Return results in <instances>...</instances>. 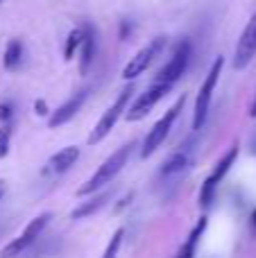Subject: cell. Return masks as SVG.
<instances>
[{"label": "cell", "instance_id": "16", "mask_svg": "<svg viewBox=\"0 0 256 258\" xmlns=\"http://www.w3.org/2000/svg\"><path fill=\"white\" fill-rule=\"evenodd\" d=\"M23 61V43L18 39H12L5 48V54H3V63L7 71H16Z\"/></svg>", "mask_w": 256, "mask_h": 258}, {"label": "cell", "instance_id": "2", "mask_svg": "<svg viewBox=\"0 0 256 258\" xmlns=\"http://www.w3.org/2000/svg\"><path fill=\"white\" fill-rule=\"evenodd\" d=\"M132 93H134V86L132 84L125 86V89L118 93V98L113 100V104L102 113V118L98 120V125L93 127V132H91V136H89V145H98L100 141H104V138L109 136V132L116 127L118 118L127 111V104H130V100H132Z\"/></svg>", "mask_w": 256, "mask_h": 258}, {"label": "cell", "instance_id": "6", "mask_svg": "<svg viewBox=\"0 0 256 258\" xmlns=\"http://www.w3.org/2000/svg\"><path fill=\"white\" fill-rule=\"evenodd\" d=\"M163 48H166V36H157V39H152L148 45H143V48L125 63V68H122V80H136L139 75H143L150 68V63L163 52Z\"/></svg>", "mask_w": 256, "mask_h": 258}, {"label": "cell", "instance_id": "13", "mask_svg": "<svg viewBox=\"0 0 256 258\" xmlns=\"http://www.w3.org/2000/svg\"><path fill=\"white\" fill-rule=\"evenodd\" d=\"M77 159H80V147L68 145V147H63V150H59L57 154L50 156L48 170L50 172H66V170H71L73 165H75Z\"/></svg>", "mask_w": 256, "mask_h": 258}, {"label": "cell", "instance_id": "9", "mask_svg": "<svg viewBox=\"0 0 256 258\" xmlns=\"http://www.w3.org/2000/svg\"><path fill=\"white\" fill-rule=\"evenodd\" d=\"M188 59H190V43L188 41H181V43L175 48V52H172L170 61L157 73L154 82H163V84L175 86V82L179 80V77L186 73V68H188Z\"/></svg>", "mask_w": 256, "mask_h": 258}, {"label": "cell", "instance_id": "7", "mask_svg": "<svg viewBox=\"0 0 256 258\" xmlns=\"http://www.w3.org/2000/svg\"><path fill=\"white\" fill-rule=\"evenodd\" d=\"M170 89H172L170 84H163V82H154V84L150 86V89H145V93H141L139 100H136V102L125 111L127 120H130V122L143 120V118L148 116V113L152 111V109L157 107V104L161 102V100L166 98L168 93H170Z\"/></svg>", "mask_w": 256, "mask_h": 258}, {"label": "cell", "instance_id": "20", "mask_svg": "<svg viewBox=\"0 0 256 258\" xmlns=\"http://www.w3.org/2000/svg\"><path fill=\"white\" fill-rule=\"evenodd\" d=\"M9 145H12V125L3 122V127H0V159L9 154Z\"/></svg>", "mask_w": 256, "mask_h": 258}, {"label": "cell", "instance_id": "24", "mask_svg": "<svg viewBox=\"0 0 256 258\" xmlns=\"http://www.w3.org/2000/svg\"><path fill=\"white\" fill-rule=\"evenodd\" d=\"M249 116L256 118V98H254V104H252V111H249Z\"/></svg>", "mask_w": 256, "mask_h": 258}, {"label": "cell", "instance_id": "4", "mask_svg": "<svg viewBox=\"0 0 256 258\" xmlns=\"http://www.w3.org/2000/svg\"><path fill=\"white\" fill-rule=\"evenodd\" d=\"M222 66H225V59L218 57L216 61H213L211 71H209V73H207V77H204L202 86H200L198 98H195L193 129H202L204 120H207V113H209V107H211V98H213V91H216V84H218V80H220Z\"/></svg>", "mask_w": 256, "mask_h": 258}, {"label": "cell", "instance_id": "1", "mask_svg": "<svg viewBox=\"0 0 256 258\" xmlns=\"http://www.w3.org/2000/svg\"><path fill=\"white\" fill-rule=\"evenodd\" d=\"M132 143L130 145H122V147H118L116 152H113L111 156H109L107 161H104L102 165H100L98 170H95V174L89 179V181L84 183V186H80V190H77V195L80 197H84V195H91V192H95V190H100V188H104L107 183H111L113 179H116V174L120 172L122 168H125V163H127V159H130V152H132Z\"/></svg>", "mask_w": 256, "mask_h": 258}, {"label": "cell", "instance_id": "5", "mask_svg": "<svg viewBox=\"0 0 256 258\" xmlns=\"http://www.w3.org/2000/svg\"><path fill=\"white\" fill-rule=\"evenodd\" d=\"M50 220H52V215H50V213H41V215H36L34 220H30V224L25 227V231H23L18 238H14L9 245H5L3 249H0V258H16V256H21L27 247L34 245V242L39 240V236L45 231V227L50 224Z\"/></svg>", "mask_w": 256, "mask_h": 258}, {"label": "cell", "instance_id": "23", "mask_svg": "<svg viewBox=\"0 0 256 258\" xmlns=\"http://www.w3.org/2000/svg\"><path fill=\"white\" fill-rule=\"evenodd\" d=\"M5 190H7V186H5V181H0V202H3V197H5Z\"/></svg>", "mask_w": 256, "mask_h": 258}, {"label": "cell", "instance_id": "3", "mask_svg": "<svg viewBox=\"0 0 256 258\" xmlns=\"http://www.w3.org/2000/svg\"><path fill=\"white\" fill-rule=\"evenodd\" d=\"M184 102H186V95L177 100V102L172 104V107L168 109V111L163 113L161 118H159L157 125H154V127L148 132V136H145V141H143V147H141V159H148V156H152L154 152L161 147V143L166 141V136L170 134L172 125H175V120H177V116H179V111H181V107H184Z\"/></svg>", "mask_w": 256, "mask_h": 258}, {"label": "cell", "instance_id": "25", "mask_svg": "<svg viewBox=\"0 0 256 258\" xmlns=\"http://www.w3.org/2000/svg\"><path fill=\"white\" fill-rule=\"evenodd\" d=\"M252 227H254V231H256V209H254V213H252Z\"/></svg>", "mask_w": 256, "mask_h": 258}, {"label": "cell", "instance_id": "15", "mask_svg": "<svg viewBox=\"0 0 256 258\" xmlns=\"http://www.w3.org/2000/svg\"><path fill=\"white\" fill-rule=\"evenodd\" d=\"M204 229H207V218H200V222L195 224V229L190 231L188 240L184 242V247H181L179 254H177L175 258H195V249H198V240H200V236L204 233Z\"/></svg>", "mask_w": 256, "mask_h": 258}, {"label": "cell", "instance_id": "11", "mask_svg": "<svg viewBox=\"0 0 256 258\" xmlns=\"http://www.w3.org/2000/svg\"><path fill=\"white\" fill-rule=\"evenodd\" d=\"M86 98H89V89H80L75 95H71V98H68L66 102H63L61 107L48 118V127L54 129V127L66 125L71 118H75V113L82 109V104L86 102Z\"/></svg>", "mask_w": 256, "mask_h": 258}, {"label": "cell", "instance_id": "10", "mask_svg": "<svg viewBox=\"0 0 256 258\" xmlns=\"http://www.w3.org/2000/svg\"><path fill=\"white\" fill-rule=\"evenodd\" d=\"M254 57H256V14L249 18V23L245 25L238 43H236L234 68L236 71H243V68L249 66V61H252Z\"/></svg>", "mask_w": 256, "mask_h": 258}, {"label": "cell", "instance_id": "18", "mask_svg": "<svg viewBox=\"0 0 256 258\" xmlns=\"http://www.w3.org/2000/svg\"><path fill=\"white\" fill-rule=\"evenodd\" d=\"M82 36H84V27H75V30L68 32V39H66V45H63V59L71 61L75 57V52L80 50V43H82Z\"/></svg>", "mask_w": 256, "mask_h": 258}, {"label": "cell", "instance_id": "8", "mask_svg": "<svg viewBox=\"0 0 256 258\" xmlns=\"http://www.w3.org/2000/svg\"><path fill=\"white\" fill-rule=\"evenodd\" d=\"M236 156H238V145H234V147H231V150L227 152V154L222 156V159L216 163L213 172L207 177V181L202 183V190H200V204H202V206H211L213 195H216L218 183H220L222 179H225V174L229 172V168L234 165Z\"/></svg>", "mask_w": 256, "mask_h": 258}, {"label": "cell", "instance_id": "21", "mask_svg": "<svg viewBox=\"0 0 256 258\" xmlns=\"http://www.w3.org/2000/svg\"><path fill=\"white\" fill-rule=\"evenodd\" d=\"M9 118H12V104H0V122H9Z\"/></svg>", "mask_w": 256, "mask_h": 258}, {"label": "cell", "instance_id": "17", "mask_svg": "<svg viewBox=\"0 0 256 258\" xmlns=\"http://www.w3.org/2000/svg\"><path fill=\"white\" fill-rule=\"evenodd\" d=\"M188 163H190L188 152H175V154H172L170 159L163 163L161 174H177V172H181V170H184Z\"/></svg>", "mask_w": 256, "mask_h": 258}, {"label": "cell", "instance_id": "26", "mask_svg": "<svg viewBox=\"0 0 256 258\" xmlns=\"http://www.w3.org/2000/svg\"><path fill=\"white\" fill-rule=\"evenodd\" d=\"M0 3H3V0H0Z\"/></svg>", "mask_w": 256, "mask_h": 258}, {"label": "cell", "instance_id": "22", "mask_svg": "<svg viewBox=\"0 0 256 258\" xmlns=\"http://www.w3.org/2000/svg\"><path fill=\"white\" fill-rule=\"evenodd\" d=\"M34 113L36 116H48V104H45V100H36L34 102Z\"/></svg>", "mask_w": 256, "mask_h": 258}, {"label": "cell", "instance_id": "19", "mask_svg": "<svg viewBox=\"0 0 256 258\" xmlns=\"http://www.w3.org/2000/svg\"><path fill=\"white\" fill-rule=\"evenodd\" d=\"M122 238H125V229H116V233L111 236V240H109L107 249H104L102 258H118V251H120V245H122Z\"/></svg>", "mask_w": 256, "mask_h": 258}, {"label": "cell", "instance_id": "14", "mask_svg": "<svg viewBox=\"0 0 256 258\" xmlns=\"http://www.w3.org/2000/svg\"><path fill=\"white\" fill-rule=\"evenodd\" d=\"M109 197H111V192H102V195L93 197L91 202H82V204L71 213V218H73V220H82V218H89V215L98 213V211L102 209L104 204H107Z\"/></svg>", "mask_w": 256, "mask_h": 258}, {"label": "cell", "instance_id": "12", "mask_svg": "<svg viewBox=\"0 0 256 258\" xmlns=\"http://www.w3.org/2000/svg\"><path fill=\"white\" fill-rule=\"evenodd\" d=\"M95 59V34L91 27H84V36L80 43V75H89Z\"/></svg>", "mask_w": 256, "mask_h": 258}]
</instances>
